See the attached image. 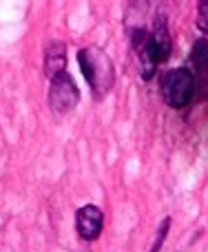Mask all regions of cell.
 Instances as JSON below:
<instances>
[{
    "label": "cell",
    "instance_id": "cell-1",
    "mask_svg": "<svg viewBox=\"0 0 208 252\" xmlns=\"http://www.w3.org/2000/svg\"><path fill=\"white\" fill-rule=\"evenodd\" d=\"M78 64L82 69V75L87 78L91 93L100 100L113 89L115 82V66L106 51L100 47H84L78 51Z\"/></svg>",
    "mask_w": 208,
    "mask_h": 252
},
{
    "label": "cell",
    "instance_id": "cell-2",
    "mask_svg": "<svg viewBox=\"0 0 208 252\" xmlns=\"http://www.w3.org/2000/svg\"><path fill=\"white\" fill-rule=\"evenodd\" d=\"M173 51V40L169 33V25H166L164 16H155L153 22V31L148 33V40L142 49H138V62H139V73L144 80H151L155 75L157 66L166 62Z\"/></svg>",
    "mask_w": 208,
    "mask_h": 252
},
{
    "label": "cell",
    "instance_id": "cell-3",
    "mask_svg": "<svg viewBox=\"0 0 208 252\" xmlns=\"http://www.w3.org/2000/svg\"><path fill=\"white\" fill-rule=\"evenodd\" d=\"M195 89H197L195 78H193V71L188 66H177V69L166 71L160 80L162 100L171 109H186L193 102Z\"/></svg>",
    "mask_w": 208,
    "mask_h": 252
},
{
    "label": "cell",
    "instance_id": "cell-4",
    "mask_svg": "<svg viewBox=\"0 0 208 252\" xmlns=\"http://www.w3.org/2000/svg\"><path fill=\"white\" fill-rule=\"evenodd\" d=\"M80 102V89L69 73H60L58 78L49 80V106L53 113H69Z\"/></svg>",
    "mask_w": 208,
    "mask_h": 252
},
{
    "label": "cell",
    "instance_id": "cell-5",
    "mask_svg": "<svg viewBox=\"0 0 208 252\" xmlns=\"http://www.w3.org/2000/svg\"><path fill=\"white\" fill-rule=\"evenodd\" d=\"M104 228V213L102 208L93 204H87L82 208H78L75 213V230H78L80 239L84 241H96L102 235Z\"/></svg>",
    "mask_w": 208,
    "mask_h": 252
},
{
    "label": "cell",
    "instance_id": "cell-6",
    "mask_svg": "<svg viewBox=\"0 0 208 252\" xmlns=\"http://www.w3.org/2000/svg\"><path fill=\"white\" fill-rule=\"evenodd\" d=\"M67 71V47L60 40H51L44 49V75L49 80Z\"/></svg>",
    "mask_w": 208,
    "mask_h": 252
},
{
    "label": "cell",
    "instance_id": "cell-7",
    "mask_svg": "<svg viewBox=\"0 0 208 252\" xmlns=\"http://www.w3.org/2000/svg\"><path fill=\"white\" fill-rule=\"evenodd\" d=\"M188 60H191V66H193L195 84H197V80H200L202 91H204V89L208 87V40L206 38L195 40L191 53H188Z\"/></svg>",
    "mask_w": 208,
    "mask_h": 252
},
{
    "label": "cell",
    "instance_id": "cell-8",
    "mask_svg": "<svg viewBox=\"0 0 208 252\" xmlns=\"http://www.w3.org/2000/svg\"><path fill=\"white\" fill-rule=\"evenodd\" d=\"M169 228H171V217H164L160 223V228H157V235H155V244H153L151 252H160L162 250V244H164L166 235H169Z\"/></svg>",
    "mask_w": 208,
    "mask_h": 252
},
{
    "label": "cell",
    "instance_id": "cell-9",
    "mask_svg": "<svg viewBox=\"0 0 208 252\" xmlns=\"http://www.w3.org/2000/svg\"><path fill=\"white\" fill-rule=\"evenodd\" d=\"M197 29L208 35V0H202L197 4Z\"/></svg>",
    "mask_w": 208,
    "mask_h": 252
}]
</instances>
